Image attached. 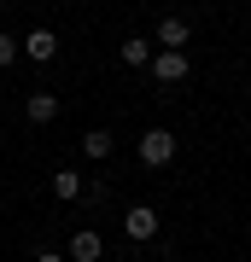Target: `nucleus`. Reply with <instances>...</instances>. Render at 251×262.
I'll return each mask as SVG.
<instances>
[{
	"label": "nucleus",
	"instance_id": "nucleus-5",
	"mask_svg": "<svg viewBox=\"0 0 251 262\" xmlns=\"http://www.w3.org/2000/svg\"><path fill=\"white\" fill-rule=\"evenodd\" d=\"M152 76H158V82H181V76H187V53L181 47H164L158 58H152Z\"/></svg>",
	"mask_w": 251,
	"mask_h": 262
},
{
	"label": "nucleus",
	"instance_id": "nucleus-8",
	"mask_svg": "<svg viewBox=\"0 0 251 262\" xmlns=\"http://www.w3.org/2000/svg\"><path fill=\"white\" fill-rule=\"evenodd\" d=\"M117 53H123V64H129V70H146V64H152V41H140V35H134V41H123Z\"/></svg>",
	"mask_w": 251,
	"mask_h": 262
},
{
	"label": "nucleus",
	"instance_id": "nucleus-12",
	"mask_svg": "<svg viewBox=\"0 0 251 262\" xmlns=\"http://www.w3.org/2000/svg\"><path fill=\"white\" fill-rule=\"evenodd\" d=\"M35 262H70V256H65V251H41Z\"/></svg>",
	"mask_w": 251,
	"mask_h": 262
},
{
	"label": "nucleus",
	"instance_id": "nucleus-10",
	"mask_svg": "<svg viewBox=\"0 0 251 262\" xmlns=\"http://www.w3.org/2000/svg\"><path fill=\"white\" fill-rule=\"evenodd\" d=\"M82 187H88V181L76 175V169H59V175H53V192L59 198H82Z\"/></svg>",
	"mask_w": 251,
	"mask_h": 262
},
{
	"label": "nucleus",
	"instance_id": "nucleus-7",
	"mask_svg": "<svg viewBox=\"0 0 251 262\" xmlns=\"http://www.w3.org/2000/svg\"><path fill=\"white\" fill-rule=\"evenodd\" d=\"M24 117H29V122H53V117H59V99H53V94H29V99H24Z\"/></svg>",
	"mask_w": 251,
	"mask_h": 262
},
{
	"label": "nucleus",
	"instance_id": "nucleus-11",
	"mask_svg": "<svg viewBox=\"0 0 251 262\" xmlns=\"http://www.w3.org/2000/svg\"><path fill=\"white\" fill-rule=\"evenodd\" d=\"M18 53H24V41H18V35H0V70H6Z\"/></svg>",
	"mask_w": 251,
	"mask_h": 262
},
{
	"label": "nucleus",
	"instance_id": "nucleus-4",
	"mask_svg": "<svg viewBox=\"0 0 251 262\" xmlns=\"http://www.w3.org/2000/svg\"><path fill=\"white\" fill-rule=\"evenodd\" d=\"M59 53V35H53V29H29V35H24V58H35V64H47V58H53Z\"/></svg>",
	"mask_w": 251,
	"mask_h": 262
},
{
	"label": "nucleus",
	"instance_id": "nucleus-6",
	"mask_svg": "<svg viewBox=\"0 0 251 262\" xmlns=\"http://www.w3.org/2000/svg\"><path fill=\"white\" fill-rule=\"evenodd\" d=\"M187 41H193V29H187V18H181V12H169V18L158 24V47H181V53H187Z\"/></svg>",
	"mask_w": 251,
	"mask_h": 262
},
{
	"label": "nucleus",
	"instance_id": "nucleus-2",
	"mask_svg": "<svg viewBox=\"0 0 251 262\" xmlns=\"http://www.w3.org/2000/svg\"><path fill=\"white\" fill-rule=\"evenodd\" d=\"M123 233H129L134 245L158 239V210H152V204H129V210H123Z\"/></svg>",
	"mask_w": 251,
	"mask_h": 262
},
{
	"label": "nucleus",
	"instance_id": "nucleus-9",
	"mask_svg": "<svg viewBox=\"0 0 251 262\" xmlns=\"http://www.w3.org/2000/svg\"><path fill=\"white\" fill-rule=\"evenodd\" d=\"M82 158H93V163H100V158H111V134H105V128L82 134Z\"/></svg>",
	"mask_w": 251,
	"mask_h": 262
},
{
	"label": "nucleus",
	"instance_id": "nucleus-1",
	"mask_svg": "<svg viewBox=\"0 0 251 262\" xmlns=\"http://www.w3.org/2000/svg\"><path fill=\"white\" fill-rule=\"evenodd\" d=\"M169 158H176V134H169V128L140 134V163H146V169H164Z\"/></svg>",
	"mask_w": 251,
	"mask_h": 262
},
{
	"label": "nucleus",
	"instance_id": "nucleus-3",
	"mask_svg": "<svg viewBox=\"0 0 251 262\" xmlns=\"http://www.w3.org/2000/svg\"><path fill=\"white\" fill-rule=\"evenodd\" d=\"M70 262H100L105 256V239L100 233H93V227H76V233H70V251H65Z\"/></svg>",
	"mask_w": 251,
	"mask_h": 262
}]
</instances>
